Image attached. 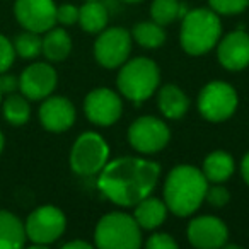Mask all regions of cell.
<instances>
[{
  "label": "cell",
  "mask_w": 249,
  "mask_h": 249,
  "mask_svg": "<svg viewBox=\"0 0 249 249\" xmlns=\"http://www.w3.org/2000/svg\"><path fill=\"white\" fill-rule=\"evenodd\" d=\"M97 176V188L111 203L135 207L154 193L160 178V164L145 157H118L107 160Z\"/></svg>",
  "instance_id": "6da1fadb"
},
{
  "label": "cell",
  "mask_w": 249,
  "mask_h": 249,
  "mask_svg": "<svg viewBox=\"0 0 249 249\" xmlns=\"http://www.w3.org/2000/svg\"><path fill=\"white\" fill-rule=\"evenodd\" d=\"M208 181L201 169L191 164H178L164 181L162 200L167 210L178 217L193 215L205 201Z\"/></svg>",
  "instance_id": "7a4b0ae2"
},
{
  "label": "cell",
  "mask_w": 249,
  "mask_h": 249,
  "mask_svg": "<svg viewBox=\"0 0 249 249\" xmlns=\"http://www.w3.org/2000/svg\"><path fill=\"white\" fill-rule=\"evenodd\" d=\"M181 19L179 43L188 55L200 56L217 46L222 38V21L217 12L210 7L191 9Z\"/></svg>",
  "instance_id": "3957f363"
},
{
  "label": "cell",
  "mask_w": 249,
  "mask_h": 249,
  "mask_svg": "<svg viewBox=\"0 0 249 249\" xmlns=\"http://www.w3.org/2000/svg\"><path fill=\"white\" fill-rule=\"evenodd\" d=\"M118 90L135 104L150 99L160 86V69L147 56L128 58L120 67L116 77Z\"/></svg>",
  "instance_id": "277c9868"
},
{
  "label": "cell",
  "mask_w": 249,
  "mask_h": 249,
  "mask_svg": "<svg viewBox=\"0 0 249 249\" xmlns=\"http://www.w3.org/2000/svg\"><path fill=\"white\" fill-rule=\"evenodd\" d=\"M94 246L101 249H137L142 246V229L133 215L109 212L96 224Z\"/></svg>",
  "instance_id": "5b68a950"
},
{
  "label": "cell",
  "mask_w": 249,
  "mask_h": 249,
  "mask_svg": "<svg viewBox=\"0 0 249 249\" xmlns=\"http://www.w3.org/2000/svg\"><path fill=\"white\" fill-rule=\"evenodd\" d=\"M109 160V145L97 132H84L70 150V167L79 176H96Z\"/></svg>",
  "instance_id": "8992f818"
},
{
  "label": "cell",
  "mask_w": 249,
  "mask_h": 249,
  "mask_svg": "<svg viewBox=\"0 0 249 249\" xmlns=\"http://www.w3.org/2000/svg\"><path fill=\"white\" fill-rule=\"evenodd\" d=\"M239 104L237 90L225 80H212L198 94V111L207 121L220 123L235 113Z\"/></svg>",
  "instance_id": "52a82bcc"
},
{
  "label": "cell",
  "mask_w": 249,
  "mask_h": 249,
  "mask_svg": "<svg viewBox=\"0 0 249 249\" xmlns=\"http://www.w3.org/2000/svg\"><path fill=\"white\" fill-rule=\"evenodd\" d=\"M24 229L26 237L33 242V248H45L63 235L67 229L65 213L58 207L43 205L29 215Z\"/></svg>",
  "instance_id": "ba28073f"
},
{
  "label": "cell",
  "mask_w": 249,
  "mask_h": 249,
  "mask_svg": "<svg viewBox=\"0 0 249 249\" xmlns=\"http://www.w3.org/2000/svg\"><path fill=\"white\" fill-rule=\"evenodd\" d=\"M132 35L128 29L114 26L97 33L94 41V58L104 69H118L132 53Z\"/></svg>",
  "instance_id": "9c48e42d"
},
{
  "label": "cell",
  "mask_w": 249,
  "mask_h": 249,
  "mask_svg": "<svg viewBox=\"0 0 249 249\" xmlns=\"http://www.w3.org/2000/svg\"><path fill=\"white\" fill-rule=\"evenodd\" d=\"M128 143L133 150L140 154H156L160 152L171 140V130L157 116H140L128 126L126 133Z\"/></svg>",
  "instance_id": "30bf717a"
},
{
  "label": "cell",
  "mask_w": 249,
  "mask_h": 249,
  "mask_svg": "<svg viewBox=\"0 0 249 249\" xmlns=\"http://www.w3.org/2000/svg\"><path fill=\"white\" fill-rule=\"evenodd\" d=\"M123 101L118 92L107 87L92 89L84 99V114L97 126H111L121 118Z\"/></svg>",
  "instance_id": "8fae6325"
},
{
  "label": "cell",
  "mask_w": 249,
  "mask_h": 249,
  "mask_svg": "<svg viewBox=\"0 0 249 249\" xmlns=\"http://www.w3.org/2000/svg\"><path fill=\"white\" fill-rule=\"evenodd\" d=\"M186 237L198 249H218L227 244L229 229L224 220L215 215H200L190 220Z\"/></svg>",
  "instance_id": "7c38bea8"
},
{
  "label": "cell",
  "mask_w": 249,
  "mask_h": 249,
  "mask_svg": "<svg viewBox=\"0 0 249 249\" xmlns=\"http://www.w3.org/2000/svg\"><path fill=\"white\" fill-rule=\"evenodd\" d=\"M14 14L26 31L39 35L56 24V5L53 0H16Z\"/></svg>",
  "instance_id": "4fadbf2b"
},
{
  "label": "cell",
  "mask_w": 249,
  "mask_h": 249,
  "mask_svg": "<svg viewBox=\"0 0 249 249\" xmlns=\"http://www.w3.org/2000/svg\"><path fill=\"white\" fill-rule=\"evenodd\" d=\"M56 72L50 63L36 62L22 70L19 77V89L29 101H41L52 96L56 87Z\"/></svg>",
  "instance_id": "5bb4252c"
},
{
  "label": "cell",
  "mask_w": 249,
  "mask_h": 249,
  "mask_svg": "<svg viewBox=\"0 0 249 249\" xmlns=\"http://www.w3.org/2000/svg\"><path fill=\"white\" fill-rule=\"evenodd\" d=\"M215 48L218 63L229 72H239L249 65V35L242 29L222 36Z\"/></svg>",
  "instance_id": "9a60e30c"
},
{
  "label": "cell",
  "mask_w": 249,
  "mask_h": 249,
  "mask_svg": "<svg viewBox=\"0 0 249 249\" xmlns=\"http://www.w3.org/2000/svg\"><path fill=\"white\" fill-rule=\"evenodd\" d=\"M75 107L72 101L63 96H48L43 99L39 107V121L43 128L53 133L67 132L75 123Z\"/></svg>",
  "instance_id": "2e32d148"
},
{
  "label": "cell",
  "mask_w": 249,
  "mask_h": 249,
  "mask_svg": "<svg viewBox=\"0 0 249 249\" xmlns=\"http://www.w3.org/2000/svg\"><path fill=\"white\" fill-rule=\"evenodd\" d=\"M157 106L167 120H181L190 109V97L176 84H166L157 89Z\"/></svg>",
  "instance_id": "e0dca14e"
},
{
  "label": "cell",
  "mask_w": 249,
  "mask_h": 249,
  "mask_svg": "<svg viewBox=\"0 0 249 249\" xmlns=\"http://www.w3.org/2000/svg\"><path fill=\"white\" fill-rule=\"evenodd\" d=\"M133 210V218L137 220V224L140 225L142 231H156L160 225L166 222L167 217V205L164 203V200L152 196H145L143 200H140L135 205Z\"/></svg>",
  "instance_id": "ac0fdd59"
},
{
  "label": "cell",
  "mask_w": 249,
  "mask_h": 249,
  "mask_svg": "<svg viewBox=\"0 0 249 249\" xmlns=\"http://www.w3.org/2000/svg\"><path fill=\"white\" fill-rule=\"evenodd\" d=\"M235 171V160L227 150H213L203 159L201 173L208 183H225Z\"/></svg>",
  "instance_id": "d6986e66"
},
{
  "label": "cell",
  "mask_w": 249,
  "mask_h": 249,
  "mask_svg": "<svg viewBox=\"0 0 249 249\" xmlns=\"http://www.w3.org/2000/svg\"><path fill=\"white\" fill-rule=\"evenodd\" d=\"M109 12L101 0H86V4L79 7V24L89 35H97L107 28Z\"/></svg>",
  "instance_id": "ffe728a7"
},
{
  "label": "cell",
  "mask_w": 249,
  "mask_h": 249,
  "mask_svg": "<svg viewBox=\"0 0 249 249\" xmlns=\"http://www.w3.org/2000/svg\"><path fill=\"white\" fill-rule=\"evenodd\" d=\"M24 224L14 213L0 210V249H16L26 244Z\"/></svg>",
  "instance_id": "44dd1931"
},
{
  "label": "cell",
  "mask_w": 249,
  "mask_h": 249,
  "mask_svg": "<svg viewBox=\"0 0 249 249\" xmlns=\"http://www.w3.org/2000/svg\"><path fill=\"white\" fill-rule=\"evenodd\" d=\"M70 52H72V38L65 29L53 26L45 33L41 53L48 62H63L70 55Z\"/></svg>",
  "instance_id": "7402d4cb"
},
{
  "label": "cell",
  "mask_w": 249,
  "mask_h": 249,
  "mask_svg": "<svg viewBox=\"0 0 249 249\" xmlns=\"http://www.w3.org/2000/svg\"><path fill=\"white\" fill-rule=\"evenodd\" d=\"M132 39L140 45L142 48L147 50H156L166 43V31H164V26L157 24L154 21H143L137 22L135 26L130 31Z\"/></svg>",
  "instance_id": "603a6c76"
},
{
  "label": "cell",
  "mask_w": 249,
  "mask_h": 249,
  "mask_svg": "<svg viewBox=\"0 0 249 249\" xmlns=\"http://www.w3.org/2000/svg\"><path fill=\"white\" fill-rule=\"evenodd\" d=\"M188 11L183 9L179 0H152L150 4V18L160 26L173 24L176 19L183 18Z\"/></svg>",
  "instance_id": "cb8c5ba5"
},
{
  "label": "cell",
  "mask_w": 249,
  "mask_h": 249,
  "mask_svg": "<svg viewBox=\"0 0 249 249\" xmlns=\"http://www.w3.org/2000/svg\"><path fill=\"white\" fill-rule=\"evenodd\" d=\"M28 97L22 94H9L7 99L4 101V116L11 124L21 126L28 123L31 116V107H29Z\"/></svg>",
  "instance_id": "d4e9b609"
},
{
  "label": "cell",
  "mask_w": 249,
  "mask_h": 249,
  "mask_svg": "<svg viewBox=\"0 0 249 249\" xmlns=\"http://www.w3.org/2000/svg\"><path fill=\"white\" fill-rule=\"evenodd\" d=\"M43 39L39 38V33L24 31L16 36L14 39V52L24 60H33L41 53Z\"/></svg>",
  "instance_id": "484cf974"
},
{
  "label": "cell",
  "mask_w": 249,
  "mask_h": 249,
  "mask_svg": "<svg viewBox=\"0 0 249 249\" xmlns=\"http://www.w3.org/2000/svg\"><path fill=\"white\" fill-rule=\"evenodd\" d=\"M208 4L218 16H237L249 7V0H208Z\"/></svg>",
  "instance_id": "4316f807"
},
{
  "label": "cell",
  "mask_w": 249,
  "mask_h": 249,
  "mask_svg": "<svg viewBox=\"0 0 249 249\" xmlns=\"http://www.w3.org/2000/svg\"><path fill=\"white\" fill-rule=\"evenodd\" d=\"M231 193L224 186V183H208L207 193H205V201L212 205L213 208H222L229 203Z\"/></svg>",
  "instance_id": "83f0119b"
},
{
  "label": "cell",
  "mask_w": 249,
  "mask_h": 249,
  "mask_svg": "<svg viewBox=\"0 0 249 249\" xmlns=\"http://www.w3.org/2000/svg\"><path fill=\"white\" fill-rule=\"evenodd\" d=\"M14 58H16L14 45L5 36L0 35V73L7 72L11 69V65L14 63Z\"/></svg>",
  "instance_id": "f1b7e54d"
},
{
  "label": "cell",
  "mask_w": 249,
  "mask_h": 249,
  "mask_svg": "<svg viewBox=\"0 0 249 249\" xmlns=\"http://www.w3.org/2000/svg\"><path fill=\"white\" fill-rule=\"evenodd\" d=\"M145 246L149 249H176L178 242L171 234H166V232H154L152 235H149Z\"/></svg>",
  "instance_id": "f546056e"
},
{
  "label": "cell",
  "mask_w": 249,
  "mask_h": 249,
  "mask_svg": "<svg viewBox=\"0 0 249 249\" xmlns=\"http://www.w3.org/2000/svg\"><path fill=\"white\" fill-rule=\"evenodd\" d=\"M56 22L63 26H72L79 22V7L73 4H62L56 7Z\"/></svg>",
  "instance_id": "4dcf8cb0"
},
{
  "label": "cell",
  "mask_w": 249,
  "mask_h": 249,
  "mask_svg": "<svg viewBox=\"0 0 249 249\" xmlns=\"http://www.w3.org/2000/svg\"><path fill=\"white\" fill-rule=\"evenodd\" d=\"M16 89H19V79L11 73H0V92L12 94Z\"/></svg>",
  "instance_id": "1f68e13d"
},
{
  "label": "cell",
  "mask_w": 249,
  "mask_h": 249,
  "mask_svg": "<svg viewBox=\"0 0 249 249\" xmlns=\"http://www.w3.org/2000/svg\"><path fill=\"white\" fill-rule=\"evenodd\" d=\"M63 249H92V244L87 241H80V239H75V241H69L62 246Z\"/></svg>",
  "instance_id": "d6a6232c"
},
{
  "label": "cell",
  "mask_w": 249,
  "mask_h": 249,
  "mask_svg": "<svg viewBox=\"0 0 249 249\" xmlns=\"http://www.w3.org/2000/svg\"><path fill=\"white\" fill-rule=\"evenodd\" d=\"M241 176L244 179V183L249 186V150L244 154V157L241 160Z\"/></svg>",
  "instance_id": "836d02e7"
},
{
  "label": "cell",
  "mask_w": 249,
  "mask_h": 249,
  "mask_svg": "<svg viewBox=\"0 0 249 249\" xmlns=\"http://www.w3.org/2000/svg\"><path fill=\"white\" fill-rule=\"evenodd\" d=\"M2 149H4V135L0 132V152H2Z\"/></svg>",
  "instance_id": "e575fe53"
},
{
  "label": "cell",
  "mask_w": 249,
  "mask_h": 249,
  "mask_svg": "<svg viewBox=\"0 0 249 249\" xmlns=\"http://www.w3.org/2000/svg\"><path fill=\"white\" fill-rule=\"evenodd\" d=\"M123 2H128V4H137V2H142V0H123Z\"/></svg>",
  "instance_id": "d590c367"
},
{
  "label": "cell",
  "mask_w": 249,
  "mask_h": 249,
  "mask_svg": "<svg viewBox=\"0 0 249 249\" xmlns=\"http://www.w3.org/2000/svg\"><path fill=\"white\" fill-rule=\"evenodd\" d=\"M0 103H2V92H0Z\"/></svg>",
  "instance_id": "8d00e7d4"
}]
</instances>
